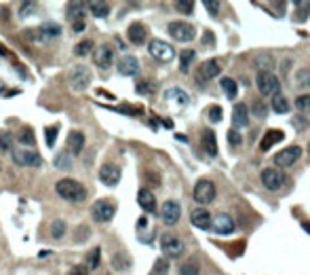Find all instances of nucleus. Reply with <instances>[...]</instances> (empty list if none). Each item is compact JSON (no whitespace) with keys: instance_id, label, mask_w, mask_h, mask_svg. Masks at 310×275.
Segmentation results:
<instances>
[{"instance_id":"de8ad7c7","label":"nucleus","mask_w":310,"mask_h":275,"mask_svg":"<svg viewBox=\"0 0 310 275\" xmlns=\"http://www.w3.org/2000/svg\"><path fill=\"white\" fill-rule=\"evenodd\" d=\"M253 114H255V116H260V119H264V116H266V106L262 104V100L253 102Z\"/></svg>"},{"instance_id":"c03bdc74","label":"nucleus","mask_w":310,"mask_h":275,"mask_svg":"<svg viewBox=\"0 0 310 275\" xmlns=\"http://www.w3.org/2000/svg\"><path fill=\"white\" fill-rule=\"evenodd\" d=\"M296 9L300 11V22H306L308 19V13H310V3H296Z\"/></svg>"},{"instance_id":"c756f323","label":"nucleus","mask_w":310,"mask_h":275,"mask_svg":"<svg viewBox=\"0 0 310 275\" xmlns=\"http://www.w3.org/2000/svg\"><path fill=\"white\" fill-rule=\"evenodd\" d=\"M194 57H196L194 51H190V49L182 51V53H180V70H182V72H188V70H190V64L194 62Z\"/></svg>"},{"instance_id":"6e6552de","label":"nucleus","mask_w":310,"mask_h":275,"mask_svg":"<svg viewBox=\"0 0 310 275\" xmlns=\"http://www.w3.org/2000/svg\"><path fill=\"white\" fill-rule=\"evenodd\" d=\"M215 184L211 180H198L196 186H194V201L201 203V205H207V203H211L215 199Z\"/></svg>"},{"instance_id":"72a5a7b5","label":"nucleus","mask_w":310,"mask_h":275,"mask_svg":"<svg viewBox=\"0 0 310 275\" xmlns=\"http://www.w3.org/2000/svg\"><path fill=\"white\" fill-rule=\"evenodd\" d=\"M40 34H42V38H51V36H59L61 34V26L59 24H45L38 28Z\"/></svg>"},{"instance_id":"9d476101","label":"nucleus","mask_w":310,"mask_h":275,"mask_svg":"<svg viewBox=\"0 0 310 275\" xmlns=\"http://www.w3.org/2000/svg\"><path fill=\"white\" fill-rule=\"evenodd\" d=\"M262 184H264V188H268V191H279V188L285 184V176L281 174V169H274V167H268V169H264L262 171Z\"/></svg>"},{"instance_id":"4468645a","label":"nucleus","mask_w":310,"mask_h":275,"mask_svg":"<svg viewBox=\"0 0 310 275\" xmlns=\"http://www.w3.org/2000/svg\"><path fill=\"white\" fill-rule=\"evenodd\" d=\"M211 225H213V231H215L217 235H230V233L234 231V220H232V216L226 214V212H222V214H217L215 218H211Z\"/></svg>"},{"instance_id":"c85d7f7f","label":"nucleus","mask_w":310,"mask_h":275,"mask_svg":"<svg viewBox=\"0 0 310 275\" xmlns=\"http://www.w3.org/2000/svg\"><path fill=\"white\" fill-rule=\"evenodd\" d=\"M272 110L277 112V114H287L289 112V102L285 95L277 93V95H272Z\"/></svg>"},{"instance_id":"8fccbe9b","label":"nucleus","mask_w":310,"mask_h":275,"mask_svg":"<svg viewBox=\"0 0 310 275\" xmlns=\"http://www.w3.org/2000/svg\"><path fill=\"white\" fill-rule=\"evenodd\" d=\"M68 275H89V269H87V265H74L68 271Z\"/></svg>"},{"instance_id":"dca6fc26","label":"nucleus","mask_w":310,"mask_h":275,"mask_svg":"<svg viewBox=\"0 0 310 275\" xmlns=\"http://www.w3.org/2000/svg\"><path fill=\"white\" fill-rule=\"evenodd\" d=\"M219 72H222V66L215 60H207L198 66V78L201 81H213L219 76Z\"/></svg>"},{"instance_id":"9b49d317","label":"nucleus","mask_w":310,"mask_h":275,"mask_svg":"<svg viewBox=\"0 0 310 275\" xmlns=\"http://www.w3.org/2000/svg\"><path fill=\"white\" fill-rule=\"evenodd\" d=\"M182 216V205L173 199H169L163 203L161 208V220L165 222V225H178V220Z\"/></svg>"},{"instance_id":"a878e982","label":"nucleus","mask_w":310,"mask_h":275,"mask_svg":"<svg viewBox=\"0 0 310 275\" xmlns=\"http://www.w3.org/2000/svg\"><path fill=\"white\" fill-rule=\"evenodd\" d=\"M296 89H310V68H300L294 74Z\"/></svg>"},{"instance_id":"bb28decb","label":"nucleus","mask_w":310,"mask_h":275,"mask_svg":"<svg viewBox=\"0 0 310 275\" xmlns=\"http://www.w3.org/2000/svg\"><path fill=\"white\" fill-rule=\"evenodd\" d=\"M219 85H222V91L226 93V97H236L238 95V85H236V81L234 78H230V76H226V78H222L219 81Z\"/></svg>"},{"instance_id":"ea45409f","label":"nucleus","mask_w":310,"mask_h":275,"mask_svg":"<svg viewBox=\"0 0 310 275\" xmlns=\"http://www.w3.org/2000/svg\"><path fill=\"white\" fill-rule=\"evenodd\" d=\"M180 275H201L196 261H188L186 265H182V269H180Z\"/></svg>"},{"instance_id":"13d9d810","label":"nucleus","mask_w":310,"mask_h":275,"mask_svg":"<svg viewBox=\"0 0 310 275\" xmlns=\"http://www.w3.org/2000/svg\"><path fill=\"white\" fill-rule=\"evenodd\" d=\"M308 152H310V142H308Z\"/></svg>"},{"instance_id":"b1692460","label":"nucleus","mask_w":310,"mask_h":275,"mask_svg":"<svg viewBox=\"0 0 310 275\" xmlns=\"http://www.w3.org/2000/svg\"><path fill=\"white\" fill-rule=\"evenodd\" d=\"M285 140V133L283 131H279V129H268L266 133H264V138H262V142H260V150H270L277 142H283Z\"/></svg>"},{"instance_id":"7c9ffc66","label":"nucleus","mask_w":310,"mask_h":275,"mask_svg":"<svg viewBox=\"0 0 310 275\" xmlns=\"http://www.w3.org/2000/svg\"><path fill=\"white\" fill-rule=\"evenodd\" d=\"M17 140H19V144H26V146H36V135H34V131L30 127H24L17 133Z\"/></svg>"},{"instance_id":"cd10ccee","label":"nucleus","mask_w":310,"mask_h":275,"mask_svg":"<svg viewBox=\"0 0 310 275\" xmlns=\"http://www.w3.org/2000/svg\"><path fill=\"white\" fill-rule=\"evenodd\" d=\"M89 13L93 17H97V19H103V17H108L110 13V5L108 3H89Z\"/></svg>"},{"instance_id":"f257e3e1","label":"nucleus","mask_w":310,"mask_h":275,"mask_svg":"<svg viewBox=\"0 0 310 275\" xmlns=\"http://www.w3.org/2000/svg\"><path fill=\"white\" fill-rule=\"evenodd\" d=\"M55 191L61 199L72 201V203H80V201L87 199V188H84L78 180H72V178H61L55 184Z\"/></svg>"},{"instance_id":"2f4dec72","label":"nucleus","mask_w":310,"mask_h":275,"mask_svg":"<svg viewBox=\"0 0 310 275\" xmlns=\"http://www.w3.org/2000/svg\"><path fill=\"white\" fill-rule=\"evenodd\" d=\"M112 267L116 269V271H127L129 267H131V261H129V256L127 254H114L112 256Z\"/></svg>"},{"instance_id":"6e6d98bb","label":"nucleus","mask_w":310,"mask_h":275,"mask_svg":"<svg viewBox=\"0 0 310 275\" xmlns=\"http://www.w3.org/2000/svg\"><path fill=\"white\" fill-rule=\"evenodd\" d=\"M84 28H87V22H80V24H72V30H74L76 34L84 32Z\"/></svg>"},{"instance_id":"39448f33","label":"nucleus","mask_w":310,"mask_h":275,"mask_svg":"<svg viewBox=\"0 0 310 275\" xmlns=\"http://www.w3.org/2000/svg\"><path fill=\"white\" fill-rule=\"evenodd\" d=\"M68 78H70V87L74 91H84L89 87V83H91V70L87 66L78 64L70 70V76H68Z\"/></svg>"},{"instance_id":"f704fd0d","label":"nucleus","mask_w":310,"mask_h":275,"mask_svg":"<svg viewBox=\"0 0 310 275\" xmlns=\"http://www.w3.org/2000/svg\"><path fill=\"white\" fill-rule=\"evenodd\" d=\"M68 233V225L63 220H53V225H51V235H53L55 239H61L63 235Z\"/></svg>"},{"instance_id":"4be33fe9","label":"nucleus","mask_w":310,"mask_h":275,"mask_svg":"<svg viewBox=\"0 0 310 275\" xmlns=\"http://www.w3.org/2000/svg\"><path fill=\"white\" fill-rule=\"evenodd\" d=\"M68 19L70 24H80L87 19V5L82 3H70L68 5Z\"/></svg>"},{"instance_id":"c9c22d12","label":"nucleus","mask_w":310,"mask_h":275,"mask_svg":"<svg viewBox=\"0 0 310 275\" xmlns=\"http://www.w3.org/2000/svg\"><path fill=\"white\" fill-rule=\"evenodd\" d=\"M255 66L260 68V72H270V68L274 66V62H272L270 55H257L255 57Z\"/></svg>"},{"instance_id":"7ed1b4c3","label":"nucleus","mask_w":310,"mask_h":275,"mask_svg":"<svg viewBox=\"0 0 310 275\" xmlns=\"http://www.w3.org/2000/svg\"><path fill=\"white\" fill-rule=\"evenodd\" d=\"M167 32L171 34V38L173 41H178V43H190V41H194V36H196V28L192 26V24H188V22H171L169 26H167Z\"/></svg>"},{"instance_id":"a19ab883","label":"nucleus","mask_w":310,"mask_h":275,"mask_svg":"<svg viewBox=\"0 0 310 275\" xmlns=\"http://www.w3.org/2000/svg\"><path fill=\"white\" fill-rule=\"evenodd\" d=\"M175 9L184 15H192L194 13V3H190V0H180V3H175Z\"/></svg>"},{"instance_id":"5fc2aeb1","label":"nucleus","mask_w":310,"mask_h":275,"mask_svg":"<svg viewBox=\"0 0 310 275\" xmlns=\"http://www.w3.org/2000/svg\"><path fill=\"white\" fill-rule=\"evenodd\" d=\"M55 138H57V129H55V127H49V129H47V144L53 146V144H55Z\"/></svg>"},{"instance_id":"20e7f679","label":"nucleus","mask_w":310,"mask_h":275,"mask_svg":"<svg viewBox=\"0 0 310 275\" xmlns=\"http://www.w3.org/2000/svg\"><path fill=\"white\" fill-rule=\"evenodd\" d=\"M116 214V203L110 201V199H97L93 205H91V216L95 222H110Z\"/></svg>"},{"instance_id":"393cba45","label":"nucleus","mask_w":310,"mask_h":275,"mask_svg":"<svg viewBox=\"0 0 310 275\" xmlns=\"http://www.w3.org/2000/svg\"><path fill=\"white\" fill-rule=\"evenodd\" d=\"M201 144H203L205 152L209 154V157H215V154H217V140H215V133L211 129H203Z\"/></svg>"},{"instance_id":"423d86ee","label":"nucleus","mask_w":310,"mask_h":275,"mask_svg":"<svg viewBox=\"0 0 310 275\" xmlns=\"http://www.w3.org/2000/svg\"><path fill=\"white\" fill-rule=\"evenodd\" d=\"M148 53L154 57V60H159V62H171L175 57V49L171 47L169 43L161 41V38H154L150 41L148 45Z\"/></svg>"},{"instance_id":"37998d69","label":"nucleus","mask_w":310,"mask_h":275,"mask_svg":"<svg viewBox=\"0 0 310 275\" xmlns=\"http://www.w3.org/2000/svg\"><path fill=\"white\" fill-rule=\"evenodd\" d=\"M228 144L234 146V148L243 144V138H240V133H238L236 129H230V131H228Z\"/></svg>"},{"instance_id":"2eb2a0df","label":"nucleus","mask_w":310,"mask_h":275,"mask_svg":"<svg viewBox=\"0 0 310 275\" xmlns=\"http://www.w3.org/2000/svg\"><path fill=\"white\" fill-rule=\"evenodd\" d=\"M99 180L106 186H116L120 182V167L114 163H106L99 169Z\"/></svg>"},{"instance_id":"f03ea898","label":"nucleus","mask_w":310,"mask_h":275,"mask_svg":"<svg viewBox=\"0 0 310 275\" xmlns=\"http://www.w3.org/2000/svg\"><path fill=\"white\" fill-rule=\"evenodd\" d=\"M255 87H257V91H260L262 95L272 97V95H277L281 91V81H279L277 74H272V72H257Z\"/></svg>"},{"instance_id":"a18cd8bd","label":"nucleus","mask_w":310,"mask_h":275,"mask_svg":"<svg viewBox=\"0 0 310 275\" xmlns=\"http://www.w3.org/2000/svg\"><path fill=\"white\" fill-rule=\"evenodd\" d=\"M99 267V248H95L89 256V263H87V269H97Z\"/></svg>"},{"instance_id":"603ef678","label":"nucleus","mask_w":310,"mask_h":275,"mask_svg":"<svg viewBox=\"0 0 310 275\" xmlns=\"http://www.w3.org/2000/svg\"><path fill=\"white\" fill-rule=\"evenodd\" d=\"M169 271V263L167 261H157V269H154V275H165Z\"/></svg>"},{"instance_id":"e433bc0d","label":"nucleus","mask_w":310,"mask_h":275,"mask_svg":"<svg viewBox=\"0 0 310 275\" xmlns=\"http://www.w3.org/2000/svg\"><path fill=\"white\" fill-rule=\"evenodd\" d=\"M55 167H57V169H70V167H72L70 154H68V152H59L57 157H55Z\"/></svg>"},{"instance_id":"3c124183","label":"nucleus","mask_w":310,"mask_h":275,"mask_svg":"<svg viewBox=\"0 0 310 275\" xmlns=\"http://www.w3.org/2000/svg\"><path fill=\"white\" fill-rule=\"evenodd\" d=\"M34 9H36V5H34V3H24V5L19 7V17L24 19V17H28L30 11H34Z\"/></svg>"},{"instance_id":"f8f14e48","label":"nucleus","mask_w":310,"mask_h":275,"mask_svg":"<svg viewBox=\"0 0 310 275\" xmlns=\"http://www.w3.org/2000/svg\"><path fill=\"white\" fill-rule=\"evenodd\" d=\"M93 62H95V66L101 68V70H108L114 64V49L110 45H101V47L93 49Z\"/></svg>"},{"instance_id":"49530a36","label":"nucleus","mask_w":310,"mask_h":275,"mask_svg":"<svg viewBox=\"0 0 310 275\" xmlns=\"http://www.w3.org/2000/svg\"><path fill=\"white\" fill-rule=\"evenodd\" d=\"M291 123H294V127H296L298 131H304V129H308V121L304 119V114H298V116H296V119H294V121H291Z\"/></svg>"},{"instance_id":"a211bd4d","label":"nucleus","mask_w":310,"mask_h":275,"mask_svg":"<svg viewBox=\"0 0 310 275\" xmlns=\"http://www.w3.org/2000/svg\"><path fill=\"white\" fill-rule=\"evenodd\" d=\"M68 154H80L82 152V148H84V133L82 131H70L68 133Z\"/></svg>"},{"instance_id":"ddd939ff","label":"nucleus","mask_w":310,"mask_h":275,"mask_svg":"<svg viewBox=\"0 0 310 275\" xmlns=\"http://www.w3.org/2000/svg\"><path fill=\"white\" fill-rule=\"evenodd\" d=\"M300 157H302V148L300 146H287V148H283L277 154V157H274V163L281 165V167H291Z\"/></svg>"},{"instance_id":"1a4fd4ad","label":"nucleus","mask_w":310,"mask_h":275,"mask_svg":"<svg viewBox=\"0 0 310 275\" xmlns=\"http://www.w3.org/2000/svg\"><path fill=\"white\" fill-rule=\"evenodd\" d=\"M11 154H13V161L17 165H24V167H38V165H42V157L38 152H34V150L15 148Z\"/></svg>"},{"instance_id":"f3484780","label":"nucleus","mask_w":310,"mask_h":275,"mask_svg":"<svg viewBox=\"0 0 310 275\" xmlns=\"http://www.w3.org/2000/svg\"><path fill=\"white\" fill-rule=\"evenodd\" d=\"M116 68H118V74L135 76L137 72H140V62H137V57H133V55H125V57H120V62L116 64Z\"/></svg>"},{"instance_id":"09e8293b","label":"nucleus","mask_w":310,"mask_h":275,"mask_svg":"<svg viewBox=\"0 0 310 275\" xmlns=\"http://www.w3.org/2000/svg\"><path fill=\"white\" fill-rule=\"evenodd\" d=\"M205 9L207 11H209L211 15H217V11H219V3H217V0H205Z\"/></svg>"},{"instance_id":"412c9836","label":"nucleus","mask_w":310,"mask_h":275,"mask_svg":"<svg viewBox=\"0 0 310 275\" xmlns=\"http://www.w3.org/2000/svg\"><path fill=\"white\" fill-rule=\"evenodd\" d=\"M190 220H192V225H194L196 229H203V231H207V229L211 227V214L207 212L205 208H196V210H192Z\"/></svg>"},{"instance_id":"58836bf2","label":"nucleus","mask_w":310,"mask_h":275,"mask_svg":"<svg viewBox=\"0 0 310 275\" xmlns=\"http://www.w3.org/2000/svg\"><path fill=\"white\" fill-rule=\"evenodd\" d=\"M296 108L304 114H310V95H300L296 97Z\"/></svg>"},{"instance_id":"5701e85b","label":"nucleus","mask_w":310,"mask_h":275,"mask_svg":"<svg viewBox=\"0 0 310 275\" xmlns=\"http://www.w3.org/2000/svg\"><path fill=\"white\" fill-rule=\"evenodd\" d=\"M137 203H140V208L146 210V212L157 210V199H154V193L150 191V188H140V193H137Z\"/></svg>"},{"instance_id":"6ab92c4d","label":"nucleus","mask_w":310,"mask_h":275,"mask_svg":"<svg viewBox=\"0 0 310 275\" xmlns=\"http://www.w3.org/2000/svg\"><path fill=\"white\" fill-rule=\"evenodd\" d=\"M127 36H129V41H131L133 45H144V43H146V38H148V30H146V26H144V24L135 22V24H131V26H129Z\"/></svg>"},{"instance_id":"aec40b11","label":"nucleus","mask_w":310,"mask_h":275,"mask_svg":"<svg viewBox=\"0 0 310 275\" xmlns=\"http://www.w3.org/2000/svg\"><path fill=\"white\" fill-rule=\"evenodd\" d=\"M232 123H234V127H247V123H249V108H247V104H243V102L234 104V108H232Z\"/></svg>"},{"instance_id":"473e14b6","label":"nucleus","mask_w":310,"mask_h":275,"mask_svg":"<svg viewBox=\"0 0 310 275\" xmlns=\"http://www.w3.org/2000/svg\"><path fill=\"white\" fill-rule=\"evenodd\" d=\"M93 41L91 38H87V41H80L78 45H76V49H74V55H78V57H87L89 53H93Z\"/></svg>"},{"instance_id":"4d7b16f0","label":"nucleus","mask_w":310,"mask_h":275,"mask_svg":"<svg viewBox=\"0 0 310 275\" xmlns=\"http://www.w3.org/2000/svg\"><path fill=\"white\" fill-rule=\"evenodd\" d=\"M302 229H304V231H306V233L310 235V220H306V222H302Z\"/></svg>"},{"instance_id":"864d4df0","label":"nucleus","mask_w":310,"mask_h":275,"mask_svg":"<svg viewBox=\"0 0 310 275\" xmlns=\"http://www.w3.org/2000/svg\"><path fill=\"white\" fill-rule=\"evenodd\" d=\"M135 89H137V93H150L154 87H152L150 83H144V81H142V83H137V85H135Z\"/></svg>"},{"instance_id":"79ce46f5","label":"nucleus","mask_w":310,"mask_h":275,"mask_svg":"<svg viewBox=\"0 0 310 275\" xmlns=\"http://www.w3.org/2000/svg\"><path fill=\"white\" fill-rule=\"evenodd\" d=\"M207 116H209L211 123H219V121H222V108H219L217 104L209 106V110H207Z\"/></svg>"},{"instance_id":"bf43d9fd","label":"nucleus","mask_w":310,"mask_h":275,"mask_svg":"<svg viewBox=\"0 0 310 275\" xmlns=\"http://www.w3.org/2000/svg\"><path fill=\"white\" fill-rule=\"evenodd\" d=\"M0 169H3V165H0Z\"/></svg>"},{"instance_id":"0eeeda50","label":"nucleus","mask_w":310,"mask_h":275,"mask_svg":"<svg viewBox=\"0 0 310 275\" xmlns=\"http://www.w3.org/2000/svg\"><path fill=\"white\" fill-rule=\"evenodd\" d=\"M161 250H163L165 256H169V259H180V256L184 254V242L180 237L167 233V235L161 237Z\"/></svg>"},{"instance_id":"4c0bfd02","label":"nucleus","mask_w":310,"mask_h":275,"mask_svg":"<svg viewBox=\"0 0 310 275\" xmlns=\"http://www.w3.org/2000/svg\"><path fill=\"white\" fill-rule=\"evenodd\" d=\"M11 148H13V135H11V131H0V150L9 152Z\"/></svg>"}]
</instances>
